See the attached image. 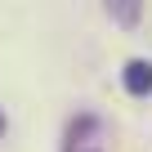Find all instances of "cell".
Instances as JSON below:
<instances>
[{
  "label": "cell",
  "instance_id": "cell-1",
  "mask_svg": "<svg viewBox=\"0 0 152 152\" xmlns=\"http://www.w3.org/2000/svg\"><path fill=\"white\" fill-rule=\"evenodd\" d=\"M121 81H125V90H130L134 99H148V94H152V63H148V58L125 63V76H121Z\"/></svg>",
  "mask_w": 152,
  "mask_h": 152
},
{
  "label": "cell",
  "instance_id": "cell-2",
  "mask_svg": "<svg viewBox=\"0 0 152 152\" xmlns=\"http://www.w3.org/2000/svg\"><path fill=\"white\" fill-rule=\"evenodd\" d=\"M139 9H143V0H107V14H112L121 27H134V23H139Z\"/></svg>",
  "mask_w": 152,
  "mask_h": 152
},
{
  "label": "cell",
  "instance_id": "cell-3",
  "mask_svg": "<svg viewBox=\"0 0 152 152\" xmlns=\"http://www.w3.org/2000/svg\"><path fill=\"white\" fill-rule=\"evenodd\" d=\"M0 134H5V116H0Z\"/></svg>",
  "mask_w": 152,
  "mask_h": 152
}]
</instances>
